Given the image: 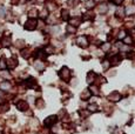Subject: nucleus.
Returning a JSON list of instances; mask_svg holds the SVG:
<instances>
[{
  "label": "nucleus",
  "instance_id": "obj_1",
  "mask_svg": "<svg viewBox=\"0 0 135 134\" xmlns=\"http://www.w3.org/2000/svg\"><path fill=\"white\" fill-rule=\"evenodd\" d=\"M38 27V19H31L28 18L24 24V28L26 31H34Z\"/></svg>",
  "mask_w": 135,
  "mask_h": 134
},
{
  "label": "nucleus",
  "instance_id": "obj_2",
  "mask_svg": "<svg viewBox=\"0 0 135 134\" xmlns=\"http://www.w3.org/2000/svg\"><path fill=\"white\" fill-rule=\"evenodd\" d=\"M12 45V37L10 36V34H5V36H3L1 38H0V46L1 47H10V46Z\"/></svg>",
  "mask_w": 135,
  "mask_h": 134
},
{
  "label": "nucleus",
  "instance_id": "obj_3",
  "mask_svg": "<svg viewBox=\"0 0 135 134\" xmlns=\"http://www.w3.org/2000/svg\"><path fill=\"white\" fill-rule=\"evenodd\" d=\"M95 8H96V13H98V14L104 15L106 13L108 12V8H109V6H108L107 3H100V4H98V5L95 6Z\"/></svg>",
  "mask_w": 135,
  "mask_h": 134
},
{
  "label": "nucleus",
  "instance_id": "obj_4",
  "mask_svg": "<svg viewBox=\"0 0 135 134\" xmlns=\"http://www.w3.org/2000/svg\"><path fill=\"white\" fill-rule=\"evenodd\" d=\"M77 45L79 46V47H81V48H86V47H88V45H89V39L87 38L86 36H81V37H79V38L77 39Z\"/></svg>",
  "mask_w": 135,
  "mask_h": 134
},
{
  "label": "nucleus",
  "instance_id": "obj_5",
  "mask_svg": "<svg viewBox=\"0 0 135 134\" xmlns=\"http://www.w3.org/2000/svg\"><path fill=\"white\" fill-rule=\"evenodd\" d=\"M59 75H60V78H61L62 80L67 81L71 78V71H69L67 67H62V68L59 71Z\"/></svg>",
  "mask_w": 135,
  "mask_h": 134
},
{
  "label": "nucleus",
  "instance_id": "obj_6",
  "mask_svg": "<svg viewBox=\"0 0 135 134\" xmlns=\"http://www.w3.org/2000/svg\"><path fill=\"white\" fill-rule=\"evenodd\" d=\"M81 18L82 21H91V20H94L95 18V13L93 12V11H87L86 13H84V14L80 17Z\"/></svg>",
  "mask_w": 135,
  "mask_h": 134
},
{
  "label": "nucleus",
  "instance_id": "obj_7",
  "mask_svg": "<svg viewBox=\"0 0 135 134\" xmlns=\"http://www.w3.org/2000/svg\"><path fill=\"white\" fill-rule=\"evenodd\" d=\"M59 18L61 19V20H64V21H68V20H69V18H71V13H69V11H68V10L64 8V10L60 11Z\"/></svg>",
  "mask_w": 135,
  "mask_h": 134
},
{
  "label": "nucleus",
  "instance_id": "obj_8",
  "mask_svg": "<svg viewBox=\"0 0 135 134\" xmlns=\"http://www.w3.org/2000/svg\"><path fill=\"white\" fill-rule=\"evenodd\" d=\"M68 23H69V25L74 26V27H79V26L81 25L82 20L80 17H72V18H69Z\"/></svg>",
  "mask_w": 135,
  "mask_h": 134
},
{
  "label": "nucleus",
  "instance_id": "obj_9",
  "mask_svg": "<svg viewBox=\"0 0 135 134\" xmlns=\"http://www.w3.org/2000/svg\"><path fill=\"white\" fill-rule=\"evenodd\" d=\"M17 66H18V60L16 58H10L8 60H6V67L10 69H13L16 68Z\"/></svg>",
  "mask_w": 135,
  "mask_h": 134
},
{
  "label": "nucleus",
  "instance_id": "obj_10",
  "mask_svg": "<svg viewBox=\"0 0 135 134\" xmlns=\"http://www.w3.org/2000/svg\"><path fill=\"white\" fill-rule=\"evenodd\" d=\"M123 10H125L126 15H135V5L134 4H129V5L126 6Z\"/></svg>",
  "mask_w": 135,
  "mask_h": 134
},
{
  "label": "nucleus",
  "instance_id": "obj_11",
  "mask_svg": "<svg viewBox=\"0 0 135 134\" xmlns=\"http://www.w3.org/2000/svg\"><path fill=\"white\" fill-rule=\"evenodd\" d=\"M121 55H119V54H114V55H112L109 59H108V62L110 64V65H117L119 62H121Z\"/></svg>",
  "mask_w": 135,
  "mask_h": 134
},
{
  "label": "nucleus",
  "instance_id": "obj_12",
  "mask_svg": "<svg viewBox=\"0 0 135 134\" xmlns=\"http://www.w3.org/2000/svg\"><path fill=\"white\" fill-rule=\"evenodd\" d=\"M114 17H115L116 19H119V20H122V19L126 17V14H125V10H123L122 7H119L116 11H115Z\"/></svg>",
  "mask_w": 135,
  "mask_h": 134
},
{
  "label": "nucleus",
  "instance_id": "obj_13",
  "mask_svg": "<svg viewBox=\"0 0 135 134\" xmlns=\"http://www.w3.org/2000/svg\"><path fill=\"white\" fill-rule=\"evenodd\" d=\"M84 6L87 8L88 11H92L93 8H95L96 6V3H95L94 0H85L84 1Z\"/></svg>",
  "mask_w": 135,
  "mask_h": 134
},
{
  "label": "nucleus",
  "instance_id": "obj_14",
  "mask_svg": "<svg viewBox=\"0 0 135 134\" xmlns=\"http://www.w3.org/2000/svg\"><path fill=\"white\" fill-rule=\"evenodd\" d=\"M48 15H49V12H48V10H47L46 7L43 8V10H41L40 12H39V18H40V20H46L47 18H48Z\"/></svg>",
  "mask_w": 135,
  "mask_h": 134
},
{
  "label": "nucleus",
  "instance_id": "obj_15",
  "mask_svg": "<svg viewBox=\"0 0 135 134\" xmlns=\"http://www.w3.org/2000/svg\"><path fill=\"white\" fill-rule=\"evenodd\" d=\"M20 54H21V57L22 58H25V59H28L29 57H31V54H32V51H31V48H21V52H20Z\"/></svg>",
  "mask_w": 135,
  "mask_h": 134
},
{
  "label": "nucleus",
  "instance_id": "obj_16",
  "mask_svg": "<svg viewBox=\"0 0 135 134\" xmlns=\"http://www.w3.org/2000/svg\"><path fill=\"white\" fill-rule=\"evenodd\" d=\"M27 15H28V18H31V19H36L39 15V11L36 8H31V10L28 11Z\"/></svg>",
  "mask_w": 135,
  "mask_h": 134
},
{
  "label": "nucleus",
  "instance_id": "obj_17",
  "mask_svg": "<svg viewBox=\"0 0 135 134\" xmlns=\"http://www.w3.org/2000/svg\"><path fill=\"white\" fill-rule=\"evenodd\" d=\"M108 25H110L112 27H117L120 25V20L116 19L115 17H112V18L108 19Z\"/></svg>",
  "mask_w": 135,
  "mask_h": 134
},
{
  "label": "nucleus",
  "instance_id": "obj_18",
  "mask_svg": "<svg viewBox=\"0 0 135 134\" xmlns=\"http://www.w3.org/2000/svg\"><path fill=\"white\" fill-rule=\"evenodd\" d=\"M24 83H25V86L26 87H34V85H35V79L34 78H28L26 79L25 81H24Z\"/></svg>",
  "mask_w": 135,
  "mask_h": 134
},
{
  "label": "nucleus",
  "instance_id": "obj_19",
  "mask_svg": "<svg viewBox=\"0 0 135 134\" xmlns=\"http://www.w3.org/2000/svg\"><path fill=\"white\" fill-rule=\"evenodd\" d=\"M122 44H125V45H133L134 44V39H133L132 36H126L122 39Z\"/></svg>",
  "mask_w": 135,
  "mask_h": 134
},
{
  "label": "nucleus",
  "instance_id": "obj_20",
  "mask_svg": "<svg viewBox=\"0 0 135 134\" xmlns=\"http://www.w3.org/2000/svg\"><path fill=\"white\" fill-rule=\"evenodd\" d=\"M80 0H68V3H67V5H68V7H72V8H75L78 7V6L80 5Z\"/></svg>",
  "mask_w": 135,
  "mask_h": 134
},
{
  "label": "nucleus",
  "instance_id": "obj_21",
  "mask_svg": "<svg viewBox=\"0 0 135 134\" xmlns=\"http://www.w3.org/2000/svg\"><path fill=\"white\" fill-rule=\"evenodd\" d=\"M55 122H56V116H49V118L46 119L45 125H46V126H52V125H54Z\"/></svg>",
  "mask_w": 135,
  "mask_h": 134
},
{
  "label": "nucleus",
  "instance_id": "obj_22",
  "mask_svg": "<svg viewBox=\"0 0 135 134\" xmlns=\"http://www.w3.org/2000/svg\"><path fill=\"white\" fill-rule=\"evenodd\" d=\"M10 88H11V83L8 81H3L0 83V89L1 91H8Z\"/></svg>",
  "mask_w": 135,
  "mask_h": 134
},
{
  "label": "nucleus",
  "instance_id": "obj_23",
  "mask_svg": "<svg viewBox=\"0 0 135 134\" xmlns=\"http://www.w3.org/2000/svg\"><path fill=\"white\" fill-rule=\"evenodd\" d=\"M100 48H101L102 52H108L110 50V43L108 41V43H102L101 45H100Z\"/></svg>",
  "mask_w": 135,
  "mask_h": 134
},
{
  "label": "nucleus",
  "instance_id": "obj_24",
  "mask_svg": "<svg viewBox=\"0 0 135 134\" xmlns=\"http://www.w3.org/2000/svg\"><path fill=\"white\" fill-rule=\"evenodd\" d=\"M66 32L68 33V34H75V33H77V27H74V26L68 24V25L66 26Z\"/></svg>",
  "mask_w": 135,
  "mask_h": 134
},
{
  "label": "nucleus",
  "instance_id": "obj_25",
  "mask_svg": "<svg viewBox=\"0 0 135 134\" xmlns=\"http://www.w3.org/2000/svg\"><path fill=\"white\" fill-rule=\"evenodd\" d=\"M95 78H96V75H95L94 72H89L88 75H87V81H88L89 83H93L95 81Z\"/></svg>",
  "mask_w": 135,
  "mask_h": 134
},
{
  "label": "nucleus",
  "instance_id": "obj_26",
  "mask_svg": "<svg viewBox=\"0 0 135 134\" xmlns=\"http://www.w3.org/2000/svg\"><path fill=\"white\" fill-rule=\"evenodd\" d=\"M17 107H18L20 111H26L27 107H28V105H27V102H25V101H20V102L17 104Z\"/></svg>",
  "mask_w": 135,
  "mask_h": 134
},
{
  "label": "nucleus",
  "instance_id": "obj_27",
  "mask_svg": "<svg viewBox=\"0 0 135 134\" xmlns=\"http://www.w3.org/2000/svg\"><path fill=\"white\" fill-rule=\"evenodd\" d=\"M34 67H35L38 71H42V69L45 68V65H43L42 61L38 60V61H35V64H34Z\"/></svg>",
  "mask_w": 135,
  "mask_h": 134
},
{
  "label": "nucleus",
  "instance_id": "obj_28",
  "mask_svg": "<svg viewBox=\"0 0 135 134\" xmlns=\"http://www.w3.org/2000/svg\"><path fill=\"white\" fill-rule=\"evenodd\" d=\"M120 98H121V96H120V94L116 93V92H115V93H113V94H110V95L108 96V99H110V100H113V101H117Z\"/></svg>",
  "mask_w": 135,
  "mask_h": 134
},
{
  "label": "nucleus",
  "instance_id": "obj_29",
  "mask_svg": "<svg viewBox=\"0 0 135 134\" xmlns=\"http://www.w3.org/2000/svg\"><path fill=\"white\" fill-rule=\"evenodd\" d=\"M14 46H17L18 48H24V46H25V41L24 40H17L16 43H14Z\"/></svg>",
  "mask_w": 135,
  "mask_h": 134
},
{
  "label": "nucleus",
  "instance_id": "obj_30",
  "mask_svg": "<svg viewBox=\"0 0 135 134\" xmlns=\"http://www.w3.org/2000/svg\"><path fill=\"white\" fill-rule=\"evenodd\" d=\"M7 67H6V60H4V59H0V71H4V69H6Z\"/></svg>",
  "mask_w": 135,
  "mask_h": 134
},
{
  "label": "nucleus",
  "instance_id": "obj_31",
  "mask_svg": "<svg viewBox=\"0 0 135 134\" xmlns=\"http://www.w3.org/2000/svg\"><path fill=\"white\" fill-rule=\"evenodd\" d=\"M6 14H7V13H6V10L0 6V18H5Z\"/></svg>",
  "mask_w": 135,
  "mask_h": 134
},
{
  "label": "nucleus",
  "instance_id": "obj_32",
  "mask_svg": "<svg viewBox=\"0 0 135 134\" xmlns=\"http://www.w3.org/2000/svg\"><path fill=\"white\" fill-rule=\"evenodd\" d=\"M109 1H110V3H113V4H114V5L120 6V5H122L125 0H109Z\"/></svg>",
  "mask_w": 135,
  "mask_h": 134
},
{
  "label": "nucleus",
  "instance_id": "obj_33",
  "mask_svg": "<svg viewBox=\"0 0 135 134\" xmlns=\"http://www.w3.org/2000/svg\"><path fill=\"white\" fill-rule=\"evenodd\" d=\"M8 109V105L7 104H4V105H0V112H5Z\"/></svg>",
  "mask_w": 135,
  "mask_h": 134
},
{
  "label": "nucleus",
  "instance_id": "obj_34",
  "mask_svg": "<svg viewBox=\"0 0 135 134\" xmlns=\"http://www.w3.org/2000/svg\"><path fill=\"white\" fill-rule=\"evenodd\" d=\"M10 1H11V4H12V5H19L21 0H10Z\"/></svg>",
  "mask_w": 135,
  "mask_h": 134
},
{
  "label": "nucleus",
  "instance_id": "obj_35",
  "mask_svg": "<svg viewBox=\"0 0 135 134\" xmlns=\"http://www.w3.org/2000/svg\"><path fill=\"white\" fill-rule=\"evenodd\" d=\"M1 95H3V92H0V96H1Z\"/></svg>",
  "mask_w": 135,
  "mask_h": 134
},
{
  "label": "nucleus",
  "instance_id": "obj_36",
  "mask_svg": "<svg viewBox=\"0 0 135 134\" xmlns=\"http://www.w3.org/2000/svg\"><path fill=\"white\" fill-rule=\"evenodd\" d=\"M133 4H134V5H135V0H133Z\"/></svg>",
  "mask_w": 135,
  "mask_h": 134
},
{
  "label": "nucleus",
  "instance_id": "obj_37",
  "mask_svg": "<svg viewBox=\"0 0 135 134\" xmlns=\"http://www.w3.org/2000/svg\"><path fill=\"white\" fill-rule=\"evenodd\" d=\"M0 134H1V132H0Z\"/></svg>",
  "mask_w": 135,
  "mask_h": 134
}]
</instances>
